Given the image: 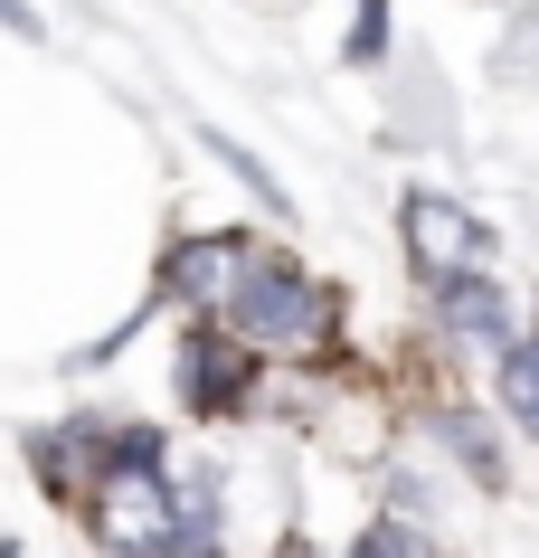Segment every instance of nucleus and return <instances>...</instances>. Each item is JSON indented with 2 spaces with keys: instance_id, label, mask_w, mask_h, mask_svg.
Instances as JSON below:
<instances>
[{
  "instance_id": "obj_5",
  "label": "nucleus",
  "mask_w": 539,
  "mask_h": 558,
  "mask_svg": "<svg viewBox=\"0 0 539 558\" xmlns=\"http://www.w3.org/2000/svg\"><path fill=\"white\" fill-rule=\"evenodd\" d=\"M436 313H445L454 341H474V351H511V303L492 275H454V284H436Z\"/></svg>"
},
{
  "instance_id": "obj_6",
  "label": "nucleus",
  "mask_w": 539,
  "mask_h": 558,
  "mask_svg": "<svg viewBox=\"0 0 539 558\" xmlns=\"http://www.w3.org/2000/svg\"><path fill=\"white\" fill-rule=\"evenodd\" d=\"M502 408L520 436H539V341H511L502 351Z\"/></svg>"
},
{
  "instance_id": "obj_4",
  "label": "nucleus",
  "mask_w": 539,
  "mask_h": 558,
  "mask_svg": "<svg viewBox=\"0 0 539 558\" xmlns=\"http://www.w3.org/2000/svg\"><path fill=\"white\" fill-rule=\"evenodd\" d=\"M246 256H256L246 236H189V246L171 256V294H180V303H199V313H218V303L237 294Z\"/></svg>"
},
{
  "instance_id": "obj_1",
  "label": "nucleus",
  "mask_w": 539,
  "mask_h": 558,
  "mask_svg": "<svg viewBox=\"0 0 539 558\" xmlns=\"http://www.w3.org/2000/svg\"><path fill=\"white\" fill-rule=\"evenodd\" d=\"M218 331H237V341H256V351H322L331 341V294L313 284V275H294L284 256H246L237 294L218 303Z\"/></svg>"
},
{
  "instance_id": "obj_9",
  "label": "nucleus",
  "mask_w": 539,
  "mask_h": 558,
  "mask_svg": "<svg viewBox=\"0 0 539 558\" xmlns=\"http://www.w3.org/2000/svg\"><path fill=\"white\" fill-rule=\"evenodd\" d=\"M199 558H218V549H199Z\"/></svg>"
},
{
  "instance_id": "obj_10",
  "label": "nucleus",
  "mask_w": 539,
  "mask_h": 558,
  "mask_svg": "<svg viewBox=\"0 0 539 558\" xmlns=\"http://www.w3.org/2000/svg\"><path fill=\"white\" fill-rule=\"evenodd\" d=\"M284 558H303V549H284Z\"/></svg>"
},
{
  "instance_id": "obj_7",
  "label": "nucleus",
  "mask_w": 539,
  "mask_h": 558,
  "mask_svg": "<svg viewBox=\"0 0 539 558\" xmlns=\"http://www.w3.org/2000/svg\"><path fill=\"white\" fill-rule=\"evenodd\" d=\"M351 558H436V549H426V539H417L407 521H369V530H359V549H351Z\"/></svg>"
},
{
  "instance_id": "obj_2",
  "label": "nucleus",
  "mask_w": 539,
  "mask_h": 558,
  "mask_svg": "<svg viewBox=\"0 0 539 558\" xmlns=\"http://www.w3.org/2000/svg\"><path fill=\"white\" fill-rule=\"evenodd\" d=\"M407 256H417L426 284H454V275H482V256H492V236L464 218L454 199H436V190H407Z\"/></svg>"
},
{
  "instance_id": "obj_8",
  "label": "nucleus",
  "mask_w": 539,
  "mask_h": 558,
  "mask_svg": "<svg viewBox=\"0 0 539 558\" xmlns=\"http://www.w3.org/2000/svg\"><path fill=\"white\" fill-rule=\"evenodd\" d=\"M0 20H10V29H20V38H38V20H29V10H20V0H0Z\"/></svg>"
},
{
  "instance_id": "obj_3",
  "label": "nucleus",
  "mask_w": 539,
  "mask_h": 558,
  "mask_svg": "<svg viewBox=\"0 0 539 558\" xmlns=\"http://www.w3.org/2000/svg\"><path fill=\"white\" fill-rule=\"evenodd\" d=\"M246 388H256V351H246L237 331L199 323L189 341H180V398H189L199 416H228V408H246Z\"/></svg>"
}]
</instances>
